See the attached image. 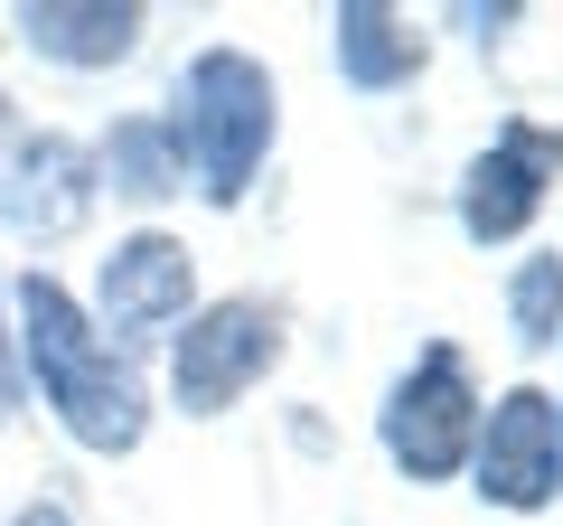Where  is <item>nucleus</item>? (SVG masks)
Instances as JSON below:
<instances>
[{
  "mask_svg": "<svg viewBox=\"0 0 563 526\" xmlns=\"http://www.w3.org/2000/svg\"><path fill=\"white\" fill-rule=\"evenodd\" d=\"M188 310H198V254H188L179 235H161V226H141V235H122L113 254H103L85 320L113 329V348H151V339H169Z\"/></svg>",
  "mask_w": 563,
  "mask_h": 526,
  "instance_id": "423d86ee",
  "label": "nucleus"
},
{
  "mask_svg": "<svg viewBox=\"0 0 563 526\" xmlns=\"http://www.w3.org/2000/svg\"><path fill=\"white\" fill-rule=\"evenodd\" d=\"M20 405V358H10V339H0V414Z\"/></svg>",
  "mask_w": 563,
  "mask_h": 526,
  "instance_id": "4468645a",
  "label": "nucleus"
},
{
  "mask_svg": "<svg viewBox=\"0 0 563 526\" xmlns=\"http://www.w3.org/2000/svg\"><path fill=\"white\" fill-rule=\"evenodd\" d=\"M95 169H103V179H113L132 207H161V198H179V188H188L179 151H169V132H161L151 113L113 122V142H103V161H95ZM103 179H95V188H103Z\"/></svg>",
  "mask_w": 563,
  "mask_h": 526,
  "instance_id": "9b49d317",
  "label": "nucleus"
},
{
  "mask_svg": "<svg viewBox=\"0 0 563 526\" xmlns=\"http://www.w3.org/2000/svg\"><path fill=\"white\" fill-rule=\"evenodd\" d=\"M10 29H20V47L47 57V66H122L151 39V10H141V0H29Z\"/></svg>",
  "mask_w": 563,
  "mask_h": 526,
  "instance_id": "1a4fd4ad",
  "label": "nucleus"
},
{
  "mask_svg": "<svg viewBox=\"0 0 563 526\" xmlns=\"http://www.w3.org/2000/svg\"><path fill=\"white\" fill-rule=\"evenodd\" d=\"M10 526H76V517H66L57 498H29V507H20V517H10Z\"/></svg>",
  "mask_w": 563,
  "mask_h": 526,
  "instance_id": "ddd939ff",
  "label": "nucleus"
},
{
  "mask_svg": "<svg viewBox=\"0 0 563 526\" xmlns=\"http://www.w3.org/2000/svg\"><path fill=\"white\" fill-rule=\"evenodd\" d=\"M507 329H517V348L563 339V254H526L507 273Z\"/></svg>",
  "mask_w": 563,
  "mask_h": 526,
  "instance_id": "f8f14e48",
  "label": "nucleus"
},
{
  "mask_svg": "<svg viewBox=\"0 0 563 526\" xmlns=\"http://www.w3.org/2000/svg\"><path fill=\"white\" fill-rule=\"evenodd\" d=\"M161 132H169V151H179V169L198 179L207 207H244V188H254L263 151L282 132V95L244 47H198L179 66V85H169Z\"/></svg>",
  "mask_w": 563,
  "mask_h": 526,
  "instance_id": "f03ea898",
  "label": "nucleus"
},
{
  "mask_svg": "<svg viewBox=\"0 0 563 526\" xmlns=\"http://www.w3.org/2000/svg\"><path fill=\"white\" fill-rule=\"evenodd\" d=\"M20 366L38 385V405L66 424V442L85 451H141L151 432V395H141L132 358L85 320V302L57 283V273H29L20 283Z\"/></svg>",
  "mask_w": 563,
  "mask_h": 526,
  "instance_id": "f257e3e1",
  "label": "nucleus"
},
{
  "mask_svg": "<svg viewBox=\"0 0 563 526\" xmlns=\"http://www.w3.org/2000/svg\"><path fill=\"white\" fill-rule=\"evenodd\" d=\"M273 366H282V320L263 302H244V292L188 310V320L169 329V395H179V414H198V424L235 414Z\"/></svg>",
  "mask_w": 563,
  "mask_h": 526,
  "instance_id": "20e7f679",
  "label": "nucleus"
},
{
  "mask_svg": "<svg viewBox=\"0 0 563 526\" xmlns=\"http://www.w3.org/2000/svg\"><path fill=\"white\" fill-rule=\"evenodd\" d=\"M554 179H563V132L507 122L498 142L461 169V235L470 244H517L526 226H536V207H544Z\"/></svg>",
  "mask_w": 563,
  "mask_h": 526,
  "instance_id": "0eeeda50",
  "label": "nucleus"
},
{
  "mask_svg": "<svg viewBox=\"0 0 563 526\" xmlns=\"http://www.w3.org/2000/svg\"><path fill=\"white\" fill-rule=\"evenodd\" d=\"M329 57L357 95H395V85L422 76V29L404 10H376V0H347L339 20H329Z\"/></svg>",
  "mask_w": 563,
  "mask_h": 526,
  "instance_id": "9d476101",
  "label": "nucleus"
},
{
  "mask_svg": "<svg viewBox=\"0 0 563 526\" xmlns=\"http://www.w3.org/2000/svg\"><path fill=\"white\" fill-rule=\"evenodd\" d=\"M85 207H95V161L66 132H29L0 161V217L20 235H66V226H85Z\"/></svg>",
  "mask_w": 563,
  "mask_h": 526,
  "instance_id": "6e6552de",
  "label": "nucleus"
},
{
  "mask_svg": "<svg viewBox=\"0 0 563 526\" xmlns=\"http://www.w3.org/2000/svg\"><path fill=\"white\" fill-rule=\"evenodd\" d=\"M554 424H563V395H554Z\"/></svg>",
  "mask_w": 563,
  "mask_h": 526,
  "instance_id": "2eb2a0df",
  "label": "nucleus"
},
{
  "mask_svg": "<svg viewBox=\"0 0 563 526\" xmlns=\"http://www.w3.org/2000/svg\"><path fill=\"white\" fill-rule=\"evenodd\" d=\"M470 489L507 517H536V507L563 498V424L544 385H507L498 405L470 432Z\"/></svg>",
  "mask_w": 563,
  "mask_h": 526,
  "instance_id": "39448f33",
  "label": "nucleus"
},
{
  "mask_svg": "<svg viewBox=\"0 0 563 526\" xmlns=\"http://www.w3.org/2000/svg\"><path fill=\"white\" fill-rule=\"evenodd\" d=\"M470 432H479L470 366H461V348L432 339L395 385H385V405H376V442H385V461H395L413 489H432V480H451V470H470Z\"/></svg>",
  "mask_w": 563,
  "mask_h": 526,
  "instance_id": "7ed1b4c3",
  "label": "nucleus"
}]
</instances>
